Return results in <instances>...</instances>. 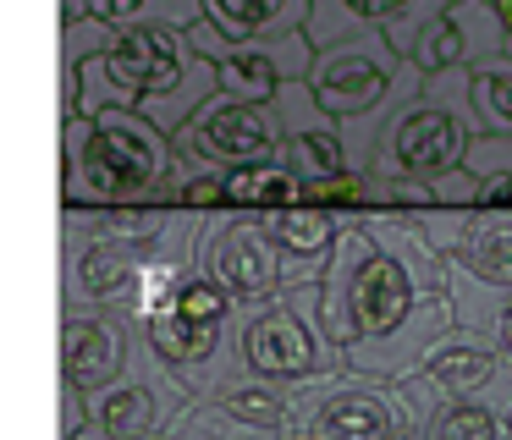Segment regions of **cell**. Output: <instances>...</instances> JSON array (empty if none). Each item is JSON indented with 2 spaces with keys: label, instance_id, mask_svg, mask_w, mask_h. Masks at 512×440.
Segmentation results:
<instances>
[{
  "label": "cell",
  "instance_id": "28",
  "mask_svg": "<svg viewBox=\"0 0 512 440\" xmlns=\"http://www.w3.org/2000/svg\"><path fill=\"white\" fill-rule=\"evenodd\" d=\"M496 11H501V28H507V50H512V0H496Z\"/></svg>",
  "mask_w": 512,
  "mask_h": 440
},
{
  "label": "cell",
  "instance_id": "17",
  "mask_svg": "<svg viewBox=\"0 0 512 440\" xmlns=\"http://www.w3.org/2000/svg\"><path fill=\"white\" fill-rule=\"evenodd\" d=\"M309 6L314 0H204V22H215L232 44H259L309 33Z\"/></svg>",
  "mask_w": 512,
  "mask_h": 440
},
{
  "label": "cell",
  "instance_id": "3",
  "mask_svg": "<svg viewBox=\"0 0 512 440\" xmlns=\"http://www.w3.org/2000/svg\"><path fill=\"white\" fill-rule=\"evenodd\" d=\"M221 94L215 61L193 50L188 28H127L83 61V116L122 105L177 138Z\"/></svg>",
  "mask_w": 512,
  "mask_h": 440
},
{
  "label": "cell",
  "instance_id": "10",
  "mask_svg": "<svg viewBox=\"0 0 512 440\" xmlns=\"http://www.w3.org/2000/svg\"><path fill=\"white\" fill-rule=\"evenodd\" d=\"M303 440H413L402 385L358 369H336L309 380Z\"/></svg>",
  "mask_w": 512,
  "mask_h": 440
},
{
  "label": "cell",
  "instance_id": "2",
  "mask_svg": "<svg viewBox=\"0 0 512 440\" xmlns=\"http://www.w3.org/2000/svg\"><path fill=\"white\" fill-rule=\"evenodd\" d=\"M188 182L177 138L122 105L61 121V209L171 204Z\"/></svg>",
  "mask_w": 512,
  "mask_h": 440
},
{
  "label": "cell",
  "instance_id": "30",
  "mask_svg": "<svg viewBox=\"0 0 512 440\" xmlns=\"http://www.w3.org/2000/svg\"><path fill=\"white\" fill-rule=\"evenodd\" d=\"M507 55H512V50H507Z\"/></svg>",
  "mask_w": 512,
  "mask_h": 440
},
{
  "label": "cell",
  "instance_id": "26",
  "mask_svg": "<svg viewBox=\"0 0 512 440\" xmlns=\"http://www.w3.org/2000/svg\"><path fill=\"white\" fill-rule=\"evenodd\" d=\"M463 165L479 176V182H496V176H512V138H485V132H479Z\"/></svg>",
  "mask_w": 512,
  "mask_h": 440
},
{
  "label": "cell",
  "instance_id": "9",
  "mask_svg": "<svg viewBox=\"0 0 512 440\" xmlns=\"http://www.w3.org/2000/svg\"><path fill=\"white\" fill-rule=\"evenodd\" d=\"M177 149L188 160V171H237V165H265L281 160L287 149V127H281L276 99H232L215 94L188 127L177 132Z\"/></svg>",
  "mask_w": 512,
  "mask_h": 440
},
{
  "label": "cell",
  "instance_id": "29",
  "mask_svg": "<svg viewBox=\"0 0 512 440\" xmlns=\"http://www.w3.org/2000/svg\"><path fill=\"white\" fill-rule=\"evenodd\" d=\"M78 440H105V435H100V429H83V435H78Z\"/></svg>",
  "mask_w": 512,
  "mask_h": 440
},
{
  "label": "cell",
  "instance_id": "27",
  "mask_svg": "<svg viewBox=\"0 0 512 440\" xmlns=\"http://www.w3.org/2000/svg\"><path fill=\"white\" fill-rule=\"evenodd\" d=\"M83 429H89V396L61 385V440H78Z\"/></svg>",
  "mask_w": 512,
  "mask_h": 440
},
{
  "label": "cell",
  "instance_id": "23",
  "mask_svg": "<svg viewBox=\"0 0 512 440\" xmlns=\"http://www.w3.org/2000/svg\"><path fill=\"white\" fill-rule=\"evenodd\" d=\"M452 297H457V319L485 330L512 363V286H490V281H474V275L452 270Z\"/></svg>",
  "mask_w": 512,
  "mask_h": 440
},
{
  "label": "cell",
  "instance_id": "20",
  "mask_svg": "<svg viewBox=\"0 0 512 440\" xmlns=\"http://www.w3.org/2000/svg\"><path fill=\"white\" fill-rule=\"evenodd\" d=\"M292 204H309V182H303L287 160L237 165V171H226V209L270 215V209H292Z\"/></svg>",
  "mask_w": 512,
  "mask_h": 440
},
{
  "label": "cell",
  "instance_id": "7",
  "mask_svg": "<svg viewBox=\"0 0 512 440\" xmlns=\"http://www.w3.org/2000/svg\"><path fill=\"white\" fill-rule=\"evenodd\" d=\"M199 270L215 275L221 286H232L243 303H259V297L325 281V270L298 264L281 248L276 231L265 226V215H254V209H215V215H199Z\"/></svg>",
  "mask_w": 512,
  "mask_h": 440
},
{
  "label": "cell",
  "instance_id": "8",
  "mask_svg": "<svg viewBox=\"0 0 512 440\" xmlns=\"http://www.w3.org/2000/svg\"><path fill=\"white\" fill-rule=\"evenodd\" d=\"M149 242L111 237L89 209H61V308H133Z\"/></svg>",
  "mask_w": 512,
  "mask_h": 440
},
{
  "label": "cell",
  "instance_id": "11",
  "mask_svg": "<svg viewBox=\"0 0 512 440\" xmlns=\"http://www.w3.org/2000/svg\"><path fill=\"white\" fill-rule=\"evenodd\" d=\"M149 352V330L133 308H61V385L100 396Z\"/></svg>",
  "mask_w": 512,
  "mask_h": 440
},
{
  "label": "cell",
  "instance_id": "24",
  "mask_svg": "<svg viewBox=\"0 0 512 440\" xmlns=\"http://www.w3.org/2000/svg\"><path fill=\"white\" fill-rule=\"evenodd\" d=\"M89 22L127 28H193L204 22V0H89Z\"/></svg>",
  "mask_w": 512,
  "mask_h": 440
},
{
  "label": "cell",
  "instance_id": "21",
  "mask_svg": "<svg viewBox=\"0 0 512 440\" xmlns=\"http://www.w3.org/2000/svg\"><path fill=\"white\" fill-rule=\"evenodd\" d=\"M468 110L485 138H512V55H490V61L468 66Z\"/></svg>",
  "mask_w": 512,
  "mask_h": 440
},
{
  "label": "cell",
  "instance_id": "16",
  "mask_svg": "<svg viewBox=\"0 0 512 440\" xmlns=\"http://www.w3.org/2000/svg\"><path fill=\"white\" fill-rule=\"evenodd\" d=\"M413 374H424V380L435 385V391L446 396V402H457V396H496V391H512V363L507 352L496 347V341L485 336V330L463 325L457 319L452 330H446L441 341H435L430 352H424V363Z\"/></svg>",
  "mask_w": 512,
  "mask_h": 440
},
{
  "label": "cell",
  "instance_id": "1",
  "mask_svg": "<svg viewBox=\"0 0 512 440\" xmlns=\"http://www.w3.org/2000/svg\"><path fill=\"white\" fill-rule=\"evenodd\" d=\"M320 314L347 369L402 380L457 325L452 264L408 209H358L320 281Z\"/></svg>",
  "mask_w": 512,
  "mask_h": 440
},
{
  "label": "cell",
  "instance_id": "13",
  "mask_svg": "<svg viewBox=\"0 0 512 440\" xmlns=\"http://www.w3.org/2000/svg\"><path fill=\"white\" fill-rule=\"evenodd\" d=\"M188 402H193V391L155 352V341H149V352L138 358L133 374H122L100 396H89V429H100L105 440H160L166 424Z\"/></svg>",
  "mask_w": 512,
  "mask_h": 440
},
{
  "label": "cell",
  "instance_id": "4",
  "mask_svg": "<svg viewBox=\"0 0 512 440\" xmlns=\"http://www.w3.org/2000/svg\"><path fill=\"white\" fill-rule=\"evenodd\" d=\"M424 83V72L386 39V33H353V39H336L314 50V72L309 88L347 132V154H353V171L369 176L375 160L380 127L391 121V110Z\"/></svg>",
  "mask_w": 512,
  "mask_h": 440
},
{
  "label": "cell",
  "instance_id": "15",
  "mask_svg": "<svg viewBox=\"0 0 512 440\" xmlns=\"http://www.w3.org/2000/svg\"><path fill=\"white\" fill-rule=\"evenodd\" d=\"M490 55H507V28H501L496 0H452L413 39L408 61L424 77H441V72H468V66L490 61Z\"/></svg>",
  "mask_w": 512,
  "mask_h": 440
},
{
  "label": "cell",
  "instance_id": "5",
  "mask_svg": "<svg viewBox=\"0 0 512 440\" xmlns=\"http://www.w3.org/2000/svg\"><path fill=\"white\" fill-rule=\"evenodd\" d=\"M479 127L468 110V83L463 72H441L424 77L380 127L375 160H369V204H380L386 193L413 182H435V176L457 171L474 149Z\"/></svg>",
  "mask_w": 512,
  "mask_h": 440
},
{
  "label": "cell",
  "instance_id": "22",
  "mask_svg": "<svg viewBox=\"0 0 512 440\" xmlns=\"http://www.w3.org/2000/svg\"><path fill=\"white\" fill-rule=\"evenodd\" d=\"M408 0H314L309 6V39L314 50L336 39H353V33H386L391 17H402Z\"/></svg>",
  "mask_w": 512,
  "mask_h": 440
},
{
  "label": "cell",
  "instance_id": "6",
  "mask_svg": "<svg viewBox=\"0 0 512 440\" xmlns=\"http://www.w3.org/2000/svg\"><path fill=\"white\" fill-rule=\"evenodd\" d=\"M347 369V352L325 330L320 314V281L292 286V292L259 297L237 308V380H320V374Z\"/></svg>",
  "mask_w": 512,
  "mask_h": 440
},
{
  "label": "cell",
  "instance_id": "18",
  "mask_svg": "<svg viewBox=\"0 0 512 440\" xmlns=\"http://www.w3.org/2000/svg\"><path fill=\"white\" fill-rule=\"evenodd\" d=\"M265 226L276 231V242H281V248H287L298 264L325 270V264H331L336 237H342V226H353V215H342V209H325V204H292V209H270Z\"/></svg>",
  "mask_w": 512,
  "mask_h": 440
},
{
  "label": "cell",
  "instance_id": "12",
  "mask_svg": "<svg viewBox=\"0 0 512 440\" xmlns=\"http://www.w3.org/2000/svg\"><path fill=\"white\" fill-rule=\"evenodd\" d=\"M193 50L215 61V77H221V94L232 99H270L287 83H309L314 72V39L309 33H281V39H259V44H232L215 22H193L188 28Z\"/></svg>",
  "mask_w": 512,
  "mask_h": 440
},
{
  "label": "cell",
  "instance_id": "25",
  "mask_svg": "<svg viewBox=\"0 0 512 440\" xmlns=\"http://www.w3.org/2000/svg\"><path fill=\"white\" fill-rule=\"evenodd\" d=\"M177 209H188V215L226 209V171H188V182L177 187Z\"/></svg>",
  "mask_w": 512,
  "mask_h": 440
},
{
  "label": "cell",
  "instance_id": "19",
  "mask_svg": "<svg viewBox=\"0 0 512 440\" xmlns=\"http://www.w3.org/2000/svg\"><path fill=\"white\" fill-rule=\"evenodd\" d=\"M419 440H512V391L441 402Z\"/></svg>",
  "mask_w": 512,
  "mask_h": 440
},
{
  "label": "cell",
  "instance_id": "14",
  "mask_svg": "<svg viewBox=\"0 0 512 440\" xmlns=\"http://www.w3.org/2000/svg\"><path fill=\"white\" fill-rule=\"evenodd\" d=\"M419 226L452 270L490 286H512V209H424Z\"/></svg>",
  "mask_w": 512,
  "mask_h": 440
}]
</instances>
